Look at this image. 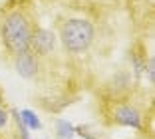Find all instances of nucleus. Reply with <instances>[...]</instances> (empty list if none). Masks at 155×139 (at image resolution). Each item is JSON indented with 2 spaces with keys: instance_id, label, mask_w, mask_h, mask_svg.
Wrapping results in <instances>:
<instances>
[{
  "instance_id": "0eeeda50",
  "label": "nucleus",
  "mask_w": 155,
  "mask_h": 139,
  "mask_svg": "<svg viewBox=\"0 0 155 139\" xmlns=\"http://www.w3.org/2000/svg\"><path fill=\"white\" fill-rule=\"evenodd\" d=\"M20 121L26 125V129H28V127H32V129H40V121H38V117L34 115L30 109H24V111H20Z\"/></svg>"
},
{
  "instance_id": "6e6552de",
  "label": "nucleus",
  "mask_w": 155,
  "mask_h": 139,
  "mask_svg": "<svg viewBox=\"0 0 155 139\" xmlns=\"http://www.w3.org/2000/svg\"><path fill=\"white\" fill-rule=\"evenodd\" d=\"M145 70H147V76H149V80L153 81V74H155V62H153V60H149V62H147V68H145Z\"/></svg>"
},
{
  "instance_id": "f03ea898",
  "label": "nucleus",
  "mask_w": 155,
  "mask_h": 139,
  "mask_svg": "<svg viewBox=\"0 0 155 139\" xmlns=\"http://www.w3.org/2000/svg\"><path fill=\"white\" fill-rule=\"evenodd\" d=\"M94 24L84 18H72L62 24L60 40L68 52H84L94 42Z\"/></svg>"
},
{
  "instance_id": "39448f33",
  "label": "nucleus",
  "mask_w": 155,
  "mask_h": 139,
  "mask_svg": "<svg viewBox=\"0 0 155 139\" xmlns=\"http://www.w3.org/2000/svg\"><path fill=\"white\" fill-rule=\"evenodd\" d=\"M115 121L119 125H127V127H135V129H141V113L137 111L131 105H119L114 113Z\"/></svg>"
},
{
  "instance_id": "1a4fd4ad",
  "label": "nucleus",
  "mask_w": 155,
  "mask_h": 139,
  "mask_svg": "<svg viewBox=\"0 0 155 139\" xmlns=\"http://www.w3.org/2000/svg\"><path fill=\"white\" fill-rule=\"evenodd\" d=\"M6 123H8V113H6L4 109H0V129H2Z\"/></svg>"
},
{
  "instance_id": "f257e3e1",
  "label": "nucleus",
  "mask_w": 155,
  "mask_h": 139,
  "mask_svg": "<svg viewBox=\"0 0 155 139\" xmlns=\"http://www.w3.org/2000/svg\"><path fill=\"white\" fill-rule=\"evenodd\" d=\"M0 34H2L6 48L16 56L30 50L34 24L24 10H12V12L6 14L2 24H0Z\"/></svg>"
},
{
  "instance_id": "7ed1b4c3",
  "label": "nucleus",
  "mask_w": 155,
  "mask_h": 139,
  "mask_svg": "<svg viewBox=\"0 0 155 139\" xmlns=\"http://www.w3.org/2000/svg\"><path fill=\"white\" fill-rule=\"evenodd\" d=\"M14 68H16V72L22 78H34L38 74V60H36V56L28 50V52H22V54H16V58H14Z\"/></svg>"
},
{
  "instance_id": "20e7f679",
  "label": "nucleus",
  "mask_w": 155,
  "mask_h": 139,
  "mask_svg": "<svg viewBox=\"0 0 155 139\" xmlns=\"http://www.w3.org/2000/svg\"><path fill=\"white\" fill-rule=\"evenodd\" d=\"M54 42H56V38H54V34H52V32L38 28V30H34V34H32L30 48H34V52H36V54L44 56V54H50V52H52Z\"/></svg>"
},
{
  "instance_id": "423d86ee",
  "label": "nucleus",
  "mask_w": 155,
  "mask_h": 139,
  "mask_svg": "<svg viewBox=\"0 0 155 139\" xmlns=\"http://www.w3.org/2000/svg\"><path fill=\"white\" fill-rule=\"evenodd\" d=\"M56 131H58V139H74V133H76V129L64 119L56 121Z\"/></svg>"
}]
</instances>
